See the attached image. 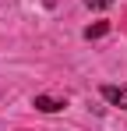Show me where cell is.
Here are the masks:
<instances>
[{"mask_svg":"<svg viewBox=\"0 0 127 131\" xmlns=\"http://www.w3.org/2000/svg\"><path fill=\"white\" fill-rule=\"evenodd\" d=\"M99 92H103L106 103H113V106H124V110H127V85H103Z\"/></svg>","mask_w":127,"mask_h":131,"instance_id":"cell-1","label":"cell"},{"mask_svg":"<svg viewBox=\"0 0 127 131\" xmlns=\"http://www.w3.org/2000/svg\"><path fill=\"white\" fill-rule=\"evenodd\" d=\"M35 110H42V113H60V110H64V99H53V96H35Z\"/></svg>","mask_w":127,"mask_h":131,"instance_id":"cell-2","label":"cell"},{"mask_svg":"<svg viewBox=\"0 0 127 131\" xmlns=\"http://www.w3.org/2000/svg\"><path fill=\"white\" fill-rule=\"evenodd\" d=\"M106 32H109V21H95V25L85 28V39H103Z\"/></svg>","mask_w":127,"mask_h":131,"instance_id":"cell-3","label":"cell"},{"mask_svg":"<svg viewBox=\"0 0 127 131\" xmlns=\"http://www.w3.org/2000/svg\"><path fill=\"white\" fill-rule=\"evenodd\" d=\"M85 4H88V7H92V11H106V7H109V4H113V0H85Z\"/></svg>","mask_w":127,"mask_h":131,"instance_id":"cell-4","label":"cell"}]
</instances>
